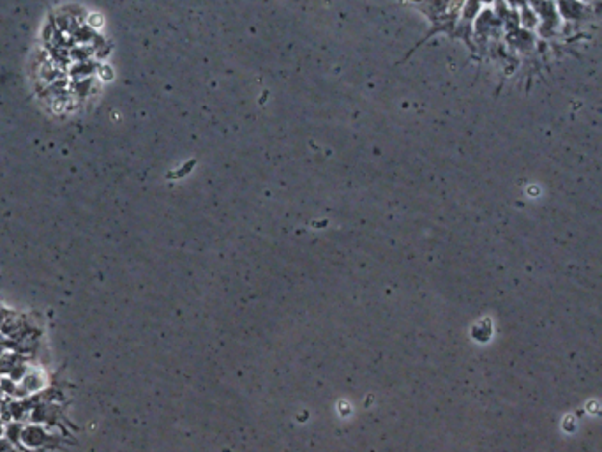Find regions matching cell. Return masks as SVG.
Masks as SVG:
<instances>
[{
	"label": "cell",
	"instance_id": "obj_1",
	"mask_svg": "<svg viewBox=\"0 0 602 452\" xmlns=\"http://www.w3.org/2000/svg\"><path fill=\"white\" fill-rule=\"evenodd\" d=\"M50 440H57V436L50 435L48 426H44V424H30V426H23L20 444L26 451H37V449L46 447Z\"/></svg>",
	"mask_w": 602,
	"mask_h": 452
},
{
	"label": "cell",
	"instance_id": "obj_2",
	"mask_svg": "<svg viewBox=\"0 0 602 452\" xmlns=\"http://www.w3.org/2000/svg\"><path fill=\"white\" fill-rule=\"evenodd\" d=\"M20 383H23V385L26 387V391L30 392V394L39 392V391H43V389H44V378H43V374L37 373V371H28V373L25 374V378H23Z\"/></svg>",
	"mask_w": 602,
	"mask_h": 452
},
{
	"label": "cell",
	"instance_id": "obj_3",
	"mask_svg": "<svg viewBox=\"0 0 602 452\" xmlns=\"http://www.w3.org/2000/svg\"><path fill=\"white\" fill-rule=\"evenodd\" d=\"M22 431H23V422L11 421V422H7V424H4V438L7 440L11 445H18L20 444V438H22Z\"/></svg>",
	"mask_w": 602,
	"mask_h": 452
},
{
	"label": "cell",
	"instance_id": "obj_4",
	"mask_svg": "<svg viewBox=\"0 0 602 452\" xmlns=\"http://www.w3.org/2000/svg\"><path fill=\"white\" fill-rule=\"evenodd\" d=\"M28 371H30V369H28V366H26L25 362H22V360L18 359L16 362L13 364V368H11V369L7 371V376H11V378L14 380V382L20 383V382L23 380V378H25V374L28 373Z\"/></svg>",
	"mask_w": 602,
	"mask_h": 452
},
{
	"label": "cell",
	"instance_id": "obj_5",
	"mask_svg": "<svg viewBox=\"0 0 602 452\" xmlns=\"http://www.w3.org/2000/svg\"><path fill=\"white\" fill-rule=\"evenodd\" d=\"M16 385H18V383L14 382L11 376H7V374H2V376H0V389H2L4 396H11V398H13Z\"/></svg>",
	"mask_w": 602,
	"mask_h": 452
},
{
	"label": "cell",
	"instance_id": "obj_6",
	"mask_svg": "<svg viewBox=\"0 0 602 452\" xmlns=\"http://www.w3.org/2000/svg\"><path fill=\"white\" fill-rule=\"evenodd\" d=\"M11 447H13V445L9 444V442L4 438V436H0V452H7Z\"/></svg>",
	"mask_w": 602,
	"mask_h": 452
}]
</instances>
